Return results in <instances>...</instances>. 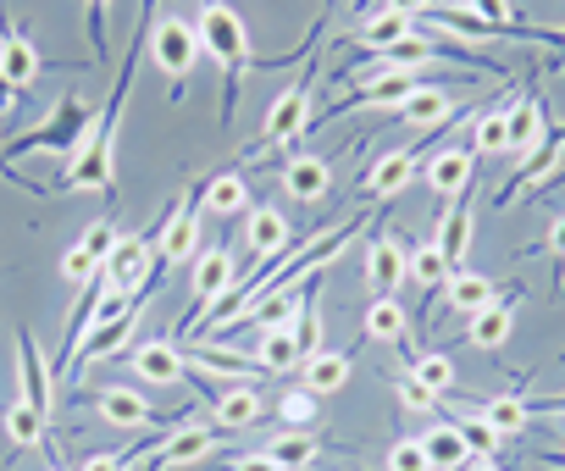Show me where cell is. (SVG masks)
Segmentation results:
<instances>
[{
  "mask_svg": "<svg viewBox=\"0 0 565 471\" xmlns=\"http://www.w3.org/2000/svg\"><path fill=\"white\" fill-rule=\"evenodd\" d=\"M471 12H477L482 23H493L499 34H515V40H543V34H532V29H510V0H471Z\"/></svg>",
  "mask_w": 565,
  "mask_h": 471,
  "instance_id": "40",
  "label": "cell"
},
{
  "mask_svg": "<svg viewBox=\"0 0 565 471\" xmlns=\"http://www.w3.org/2000/svg\"><path fill=\"white\" fill-rule=\"evenodd\" d=\"M200 200H189V194H178V211H172V222H167V233L156 239V267H150V278L139 283V295L150 300L156 289H161V278L172 272V267H183V261H194V245H200Z\"/></svg>",
  "mask_w": 565,
  "mask_h": 471,
  "instance_id": "5",
  "label": "cell"
},
{
  "mask_svg": "<svg viewBox=\"0 0 565 471\" xmlns=\"http://www.w3.org/2000/svg\"><path fill=\"white\" fill-rule=\"evenodd\" d=\"M543 250H548L554 261H565V216H559V222L548 227V245H543ZM559 289H565V283H559Z\"/></svg>",
  "mask_w": 565,
  "mask_h": 471,
  "instance_id": "46",
  "label": "cell"
},
{
  "mask_svg": "<svg viewBox=\"0 0 565 471\" xmlns=\"http://www.w3.org/2000/svg\"><path fill=\"white\" fill-rule=\"evenodd\" d=\"M249 205V183L238 178V172H216L205 189H200V211H211V216H238Z\"/></svg>",
  "mask_w": 565,
  "mask_h": 471,
  "instance_id": "28",
  "label": "cell"
},
{
  "mask_svg": "<svg viewBox=\"0 0 565 471\" xmlns=\"http://www.w3.org/2000/svg\"><path fill=\"white\" fill-rule=\"evenodd\" d=\"M51 471H62V465H51Z\"/></svg>",
  "mask_w": 565,
  "mask_h": 471,
  "instance_id": "50",
  "label": "cell"
},
{
  "mask_svg": "<svg viewBox=\"0 0 565 471\" xmlns=\"http://www.w3.org/2000/svg\"><path fill=\"white\" fill-rule=\"evenodd\" d=\"M244 245H249V256H255L260 267H271L282 250L295 245V227H289V216H282L277 205H249V216H244Z\"/></svg>",
  "mask_w": 565,
  "mask_h": 471,
  "instance_id": "9",
  "label": "cell"
},
{
  "mask_svg": "<svg viewBox=\"0 0 565 471\" xmlns=\"http://www.w3.org/2000/svg\"><path fill=\"white\" fill-rule=\"evenodd\" d=\"M89 128H95V111L78 100V95H67V100H56V111L45 117V122H34L29 133H18L12 144H7V156H34V150H51V156H73L84 139H89Z\"/></svg>",
  "mask_w": 565,
  "mask_h": 471,
  "instance_id": "3",
  "label": "cell"
},
{
  "mask_svg": "<svg viewBox=\"0 0 565 471\" xmlns=\"http://www.w3.org/2000/svg\"><path fill=\"white\" fill-rule=\"evenodd\" d=\"M227 471H282V465H277V460H271L266 449H255V454H238V460H233Z\"/></svg>",
  "mask_w": 565,
  "mask_h": 471,
  "instance_id": "44",
  "label": "cell"
},
{
  "mask_svg": "<svg viewBox=\"0 0 565 471\" xmlns=\"http://www.w3.org/2000/svg\"><path fill=\"white\" fill-rule=\"evenodd\" d=\"M183 361H189V372L200 377V383H222V388H255L260 377H271L255 355H238V350H222L216 339H200L194 350H183Z\"/></svg>",
  "mask_w": 565,
  "mask_h": 471,
  "instance_id": "8",
  "label": "cell"
},
{
  "mask_svg": "<svg viewBox=\"0 0 565 471\" xmlns=\"http://www.w3.org/2000/svg\"><path fill=\"white\" fill-rule=\"evenodd\" d=\"M150 250H156V245L145 239V233H134V239H117L111 256H106V278H111L117 289H139V283L150 278V267H156Z\"/></svg>",
  "mask_w": 565,
  "mask_h": 471,
  "instance_id": "19",
  "label": "cell"
},
{
  "mask_svg": "<svg viewBox=\"0 0 565 471\" xmlns=\"http://www.w3.org/2000/svg\"><path fill=\"white\" fill-rule=\"evenodd\" d=\"M471 156H477V161L510 156V100L471 111Z\"/></svg>",
  "mask_w": 565,
  "mask_h": 471,
  "instance_id": "18",
  "label": "cell"
},
{
  "mask_svg": "<svg viewBox=\"0 0 565 471\" xmlns=\"http://www.w3.org/2000/svg\"><path fill=\"white\" fill-rule=\"evenodd\" d=\"M422 449H427V465H433V471H460V465L471 460L466 443H460V432H455V421L427 427V432H422Z\"/></svg>",
  "mask_w": 565,
  "mask_h": 471,
  "instance_id": "32",
  "label": "cell"
},
{
  "mask_svg": "<svg viewBox=\"0 0 565 471\" xmlns=\"http://www.w3.org/2000/svg\"><path fill=\"white\" fill-rule=\"evenodd\" d=\"M106 12H111V0H84V34H89L95 62H106V56H111V40H106Z\"/></svg>",
  "mask_w": 565,
  "mask_h": 471,
  "instance_id": "39",
  "label": "cell"
},
{
  "mask_svg": "<svg viewBox=\"0 0 565 471\" xmlns=\"http://www.w3.org/2000/svg\"><path fill=\"white\" fill-rule=\"evenodd\" d=\"M405 372H411V377H416L422 388H433V394H449V388L460 383L455 361H449V355H438V350H433V355H416V361H411Z\"/></svg>",
  "mask_w": 565,
  "mask_h": 471,
  "instance_id": "35",
  "label": "cell"
},
{
  "mask_svg": "<svg viewBox=\"0 0 565 471\" xmlns=\"http://www.w3.org/2000/svg\"><path fill=\"white\" fill-rule=\"evenodd\" d=\"M416 144H399V150H388V156H377L372 167H366V178H361V200H399L405 189H411V178H416Z\"/></svg>",
  "mask_w": 565,
  "mask_h": 471,
  "instance_id": "10",
  "label": "cell"
},
{
  "mask_svg": "<svg viewBox=\"0 0 565 471\" xmlns=\"http://www.w3.org/2000/svg\"><path fill=\"white\" fill-rule=\"evenodd\" d=\"M117 239H122V233H117L111 222H89V227H84V239H78V245H84V250H89V256H95V261L106 267V256H111V245H117Z\"/></svg>",
  "mask_w": 565,
  "mask_h": 471,
  "instance_id": "42",
  "label": "cell"
},
{
  "mask_svg": "<svg viewBox=\"0 0 565 471\" xmlns=\"http://www.w3.org/2000/svg\"><path fill=\"white\" fill-rule=\"evenodd\" d=\"M134 372H139L145 383H156V388H178V383L189 377V361H183V350H178L172 339H145V344L134 350Z\"/></svg>",
  "mask_w": 565,
  "mask_h": 471,
  "instance_id": "16",
  "label": "cell"
},
{
  "mask_svg": "<svg viewBox=\"0 0 565 471\" xmlns=\"http://www.w3.org/2000/svg\"><path fill=\"white\" fill-rule=\"evenodd\" d=\"M405 328H411V317H405V306H399V300H372V306H366V317H361L366 344H399V339H405Z\"/></svg>",
  "mask_w": 565,
  "mask_h": 471,
  "instance_id": "29",
  "label": "cell"
},
{
  "mask_svg": "<svg viewBox=\"0 0 565 471\" xmlns=\"http://www.w3.org/2000/svg\"><path fill=\"white\" fill-rule=\"evenodd\" d=\"M317 410H322V399H317L311 388H289V394L277 399V421H282V427H311Z\"/></svg>",
  "mask_w": 565,
  "mask_h": 471,
  "instance_id": "37",
  "label": "cell"
},
{
  "mask_svg": "<svg viewBox=\"0 0 565 471\" xmlns=\"http://www.w3.org/2000/svg\"><path fill=\"white\" fill-rule=\"evenodd\" d=\"M444 295H449V317H466V322H471V317L499 295V283H493V278H482V272H449Z\"/></svg>",
  "mask_w": 565,
  "mask_h": 471,
  "instance_id": "25",
  "label": "cell"
},
{
  "mask_svg": "<svg viewBox=\"0 0 565 471\" xmlns=\"http://www.w3.org/2000/svg\"><path fill=\"white\" fill-rule=\"evenodd\" d=\"M255 361L266 372H295L300 366V344H295V328H266L255 339Z\"/></svg>",
  "mask_w": 565,
  "mask_h": 471,
  "instance_id": "33",
  "label": "cell"
},
{
  "mask_svg": "<svg viewBox=\"0 0 565 471\" xmlns=\"http://www.w3.org/2000/svg\"><path fill=\"white\" fill-rule=\"evenodd\" d=\"M233 283H238L233 250H227V245L200 250V261H194V283H189V306H183V317H178V333H183V328H200V322L216 311V300H222Z\"/></svg>",
  "mask_w": 565,
  "mask_h": 471,
  "instance_id": "6",
  "label": "cell"
},
{
  "mask_svg": "<svg viewBox=\"0 0 565 471\" xmlns=\"http://www.w3.org/2000/svg\"><path fill=\"white\" fill-rule=\"evenodd\" d=\"M317 78H322V62H317V51H311V56H306V73H300L289 89H282V95L271 100L266 128H260V139L249 144V161H260L266 150H282V144H295L300 133H311V122H317V111H311Z\"/></svg>",
  "mask_w": 565,
  "mask_h": 471,
  "instance_id": "2",
  "label": "cell"
},
{
  "mask_svg": "<svg viewBox=\"0 0 565 471\" xmlns=\"http://www.w3.org/2000/svg\"><path fill=\"white\" fill-rule=\"evenodd\" d=\"M554 460H559V465H565V449H559V454H554Z\"/></svg>",
  "mask_w": 565,
  "mask_h": 471,
  "instance_id": "49",
  "label": "cell"
},
{
  "mask_svg": "<svg viewBox=\"0 0 565 471\" xmlns=\"http://www.w3.org/2000/svg\"><path fill=\"white\" fill-rule=\"evenodd\" d=\"M405 256L411 245H399L394 233H377L366 239V283H372V300H394L399 283H405Z\"/></svg>",
  "mask_w": 565,
  "mask_h": 471,
  "instance_id": "13",
  "label": "cell"
},
{
  "mask_svg": "<svg viewBox=\"0 0 565 471\" xmlns=\"http://www.w3.org/2000/svg\"><path fill=\"white\" fill-rule=\"evenodd\" d=\"M405 278H411L416 289H427V295H438V289L449 283V261L438 256L433 239H427V245H411V256H405Z\"/></svg>",
  "mask_w": 565,
  "mask_h": 471,
  "instance_id": "31",
  "label": "cell"
},
{
  "mask_svg": "<svg viewBox=\"0 0 565 471\" xmlns=\"http://www.w3.org/2000/svg\"><path fill=\"white\" fill-rule=\"evenodd\" d=\"M328 189H333V161L328 156H289L282 161V194L289 200L317 205V200H328Z\"/></svg>",
  "mask_w": 565,
  "mask_h": 471,
  "instance_id": "15",
  "label": "cell"
},
{
  "mask_svg": "<svg viewBox=\"0 0 565 471\" xmlns=\"http://www.w3.org/2000/svg\"><path fill=\"white\" fill-rule=\"evenodd\" d=\"M427 7H433V0H383V12H399V18H427Z\"/></svg>",
  "mask_w": 565,
  "mask_h": 471,
  "instance_id": "45",
  "label": "cell"
},
{
  "mask_svg": "<svg viewBox=\"0 0 565 471\" xmlns=\"http://www.w3.org/2000/svg\"><path fill=\"white\" fill-rule=\"evenodd\" d=\"M18 372H23V399L51 421V410H56V377H51V361H45V350H40V339L29 328H18Z\"/></svg>",
  "mask_w": 565,
  "mask_h": 471,
  "instance_id": "11",
  "label": "cell"
},
{
  "mask_svg": "<svg viewBox=\"0 0 565 471\" xmlns=\"http://www.w3.org/2000/svg\"><path fill=\"white\" fill-rule=\"evenodd\" d=\"M0 78H7L18 95L40 78V51L29 34H0Z\"/></svg>",
  "mask_w": 565,
  "mask_h": 471,
  "instance_id": "21",
  "label": "cell"
},
{
  "mask_svg": "<svg viewBox=\"0 0 565 471\" xmlns=\"http://www.w3.org/2000/svg\"><path fill=\"white\" fill-rule=\"evenodd\" d=\"M388 471H433V465H427L422 438H399V443L388 449Z\"/></svg>",
  "mask_w": 565,
  "mask_h": 471,
  "instance_id": "41",
  "label": "cell"
},
{
  "mask_svg": "<svg viewBox=\"0 0 565 471\" xmlns=\"http://www.w3.org/2000/svg\"><path fill=\"white\" fill-rule=\"evenodd\" d=\"M266 454H271L282 471H306V465L322 454V438H317V432H306V427H282V432L266 443Z\"/></svg>",
  "mask_w": 565,
  "mask_h": 471,
  "instance_id": "27",
  "label": "cell"
},
{
  "mask_svg": "<svg viewBox=\"0 0 565 471\" xmlns=\"http://www.w3.org/2000/svg\"><path fill=\"white\" fill-rule=\"evenodd\" d=\"M194 34H200V51L222 67V122H227L233 117V100H238V78L255 73L249 23L238 18V7H227V0H205L200 18H194Z\"/></svg>",
  "mask_w": 565,
  "mask_h": 471,
  "instance_id": "1",
  "label": "cell"
},
{
  "mask_svg": "<svg viewBox=\"0 0 565 471\" xmlns=\"http://www.w3.org/2000/svg\"><path fill=\"white\" fill-rule=\"evenodd\" d=\"M84 471H128V460H122V454H95Z\"/></svg>",
  "mask_w": 565,
  "mask_h": 471,
  "instance_id": "47",
  "label": "cell"
},
{
  "mask_svg": "<svg viewBox=\"0 0 565 471\" xmlns=\"http://www.w3.org/2000/svg\"><path fill=\"white\" fill-rule=\"evenodd\" d=\"M471 178H477V156L471 144H444L427 156V183L438 200H466L471 194Z\"/></svg>",
  "mask_w": 565,
  "mask_h": 471,
  "instance_id": "12",
  "label": "cell"
},
{
  "mask_svg": "<svg viewBox=\"0 0 565 471\" xmlns=\"http://www.w3.org/2000/svg\"><path fill=\"white\" fill-rule=\"evenodd\" d=\"M399 122H411L416 133H433V128H444L449 117H455V95L449 89H438V84H416V95L394 111Z\"/></svg>",
  "mask_w": 565,
  "mask_h": 471,
  "instance_id": "20",
  "label": "cell"
},
{
  "mask_svg": "<svg viewBox=\"0 0 565 471\" xmlns=\"http://www.w3.org/2000/svg\"><path fill=\"white\" fill-rule=\"evenodd\" d=\"M205 51H200V34H194V23H183V18H161L156 29H150V62L167 73V84H172V100L183 95V78L194 73V62H200Z\"/></svg>",
  "mask_w": 565,
  "mask_h": 471,
  "instance_id": "7",
  "label": "cell"
},
{
  "mask_svg": "<svg viewBox=\"0 0 565 471\" xmlns=\"http://www.w3.org/2000/svg\"><path fill=\"white\" fill-rule=\"evenodd\" d=\"M106 267L84 250V245H73V250H62V283H73V289H84V283H95Z\"/></svg>",
  "mask_w": 565,
  "mask_h": 471,
  "instance_id": "38",
  "label": "cell"
},
{
  "mask_svg": "<svg viewBox=\"0 0 565 471\" xmlns=\"http://www.w3.org/2000/svg\"><path fill=\"white\" fill-rule=\"evenodd\" d=\"M515 295H521V283L499 289V295L466 322V339H471L477 350H504V344H510V333H515Z\"/></svg>",
  "mask_w": 565,
  "mask_h": 471,
  "instance_id": "14",
  "label": "cell"
},
{
  "mask_svg": "<svg viewBox=\"0 0 565 471\" xmlns=\"http://www.w3.org/2000/svg\"><path fill=\"white\" fill-rule=\"evenodd\" d=\"M482 421H493L499 432H521V427H532V416H526V399L521 394H499V399H482V410H477Z\"/></svg>",
  "mask_w": 565,
  "mask_h": 471,
  "instance_id": "36",
  "label": "cell"
},
{
  "mask_svg": "<svg viewBox=\"0 0 565 471\" xmlns=\"http://www.w3.org/2000/svg\"><path fill=\"white\" fill-rule=\"evenodd\" d=\"M350 372H355V361L344 355V350H317L306 366H300V377H306V388L317 394V399H328V394H339L344 383H350Z\"/></svg>",
  "mask_w": 565,
  "mask_h": 471,
  "instance_id": "23",
  "label": "cell"
},
{
  "mask_svg": "<svg viewBox=\"0 0 565 471\" xmlns=\"http://www.w3.org/2000/svg\"><path fill=\"white\" fill-rule=\"evenodd\" d=\"M200 394L211 399V421L216 427H227V432H238V427H255V416H260V394L255 388H222V383H200Z\"/></svg>",
  "mask_w": 565,
  "mask_h": 471,
  "instance_id": "17",
  "label": "cell"
},
{
  "mask_svg": "<svg viewBox=\"0 0 565 471\" xmlns=\"http://www.w3.org/2000/svg\"><path fill=\"white\" fill-rule=\"evenodd\" d=\"M543 133H548L543 100H537V89H526L521 100H510V156H526Z\"/></svg>",
  "mask_w": 565,
  "mask_h": 471,
  "instance_id": "22",
  "label": "cell"
},
{
  "mask_svg": "<svg viewBox=\"0 0 565 471\" xmlns=\"http://www.w3.org/2000/svg\"><path fill=\"white\" fill-rule=\"evenodd\" d=\"M471 227H477V222H471V205H466V200H455V211L438 222V239H433V245H438V256L449 261V272H460V261H466V250H471Z\"/></svg>",
  "mask_w": 565,
  "mask_h": 471,
  "instance_id": "26",
  "label": "cell"
},
{
  "mask_svg": "<svg viewBox=\"0 0 565 471\" xmlns=\"http://www.w3.org/2000/svg\"><path fill=\"white\" fill-rule=\"evenodd\" d=\"M455 432H460V443H466L471 460H493L499 443H504V432L493 421H482V416H455Z\"/></svg>",
  "mask_w": 565,
  "mask_h": 471,
  "instance_id": "34",
  "label": "cell"
},
{
  "mask_svg": "<svg viewBox=\"0 0 565 471\" xmlns=\"http://www.w3.org/2000/svg\"><path fill=\"white\" fill-rule=\"evenodd\" d=\"M466 471H504L499 460H466Z\"/></svg>",
  "mask_w": 565,
  "mask_h": 471,
  "instance_id": "48",
  "label": "cell"
},
{
  "mask_svg": "<svg viewBox=\"0 0 565 471\" xmlns=\"http://www.w3.org/2000/svg\"><path fill=\"white\" fill-rule=\"evenodd\" d=\"M7 438H12V449H40V443L51 438V421L18 394V399L7 405Z\"/></svg>",
  "mask_w": 565,
  "mask_h": 471,
  "instance_id": "30",
  "label": "cell"
},
{
  "mask_svg": "<svg viewBox=\"0 0 565 471\" xmlns=\"http://www.w3.org/2000/svg\"><path fill=\"white\" fill-rule=\"evenodd\" d=\"M222 432L227 427H216V421H178V427H167V438L156 443V449H134V454H122L128 465H145V471H178V465H200L205 454H216L222 449Z\"/></svg>",
  "mask_w": 565,
  "mask_h": 471,
  "instance_id": "4",
  "label": "cell"
},
{
  "mask_svg": "<svg viewBox=\"0 0 565 471\" xmlns=\"http://www.w3.org/2000/svg\"><path fill=\"white\" fill-rule=\"evenodd\" d=\"M95 410H100L106 427H150L156 421L150 416V399L139 388H106V394H95Z\"/></svg>",
  "mask_w": 565,
  "mask_h": 471,
  "instance_id": "24",
  "label": "cell"
},
{
  "mask_svg": "<svg viewBox=\"0 0 565 471\" xmlns=\"http://www.w3.org/2000/svg\"><path fill=\"white\" fill-rule=\"evenodd\" d=\"M399 399H405V410H433V405H438V394H433V388H422L411 372H405V383H399Z\"/></svg>",
  "mask_w": 565,
  "mask_h": 471,
  "instance_id": "43",
  "label": "cell"
}]
</instances>
